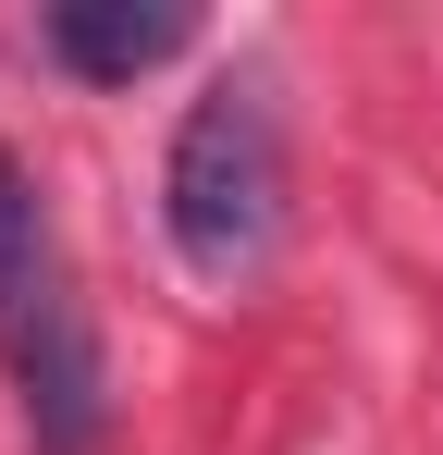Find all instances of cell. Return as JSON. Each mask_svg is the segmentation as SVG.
Listing matches in <instances>:
<instances>
[{
    "label": "cell",
    "instance_id": "obj_1",
    "mask_svg": "<svg viewBox=\"0 0 443 455\" xmlns=\"http://www.w3.org/2000/svg\"><path fill=\"white\" fill-rule=\"evenodd\" d=\"M160 222L197 283H246L284 234V124H271V75H222L160 160Z\"/></svg>",
    "mask_w": 443,
    "mask_h": 455
},
{
    "label": "cell",
    "instance_id": "obj_2",
    "mask_svg": "<svg viewBox=\"0 0 443 455\" xmlns=\"http://www.w3.org/2000/svg\"><path fill=\"white\" fill-rule=\"evenodd\" d=\"M37 37H50V62L86 86H136L160 62H185L197 50V12L185 0H50L37 12Z\"/></svg>",
    "mask_w": 443,
    "mask_h": 455
},
{
    "label": "cell",
    "instance_id": "obj_3",
    "mask_svg": "<svg viewBox=\"0 0 443 455\" xmlns=\"http://www.w3.org/2000/svg\"><path fill=\"white\" fill-rule=\"evenodd\" d=\"M12 394H25V431H37V455H99V431H111V381H99V332H86V307H50L37 320V345L12 357Z\"/></svg>",
    "mask_w": 443,
    "mask_h": 455
},
{
    "label": "cell",
    "instance_id": "obj_4",
    "mask_svg": "<svg viewBox=\"0 0 443 455\" xmlns=\"http://www.w3.org/2000/svg\"><path fill=\"white\" fill-rule=\"evenodd\" d=\"M74 296L62 271V234H50V210H37V185H25V160L0 148V370L37 345V320Z\"/></svg>",
    "mask_w": 443,
    "mask_h": 455
}]
</instances>
